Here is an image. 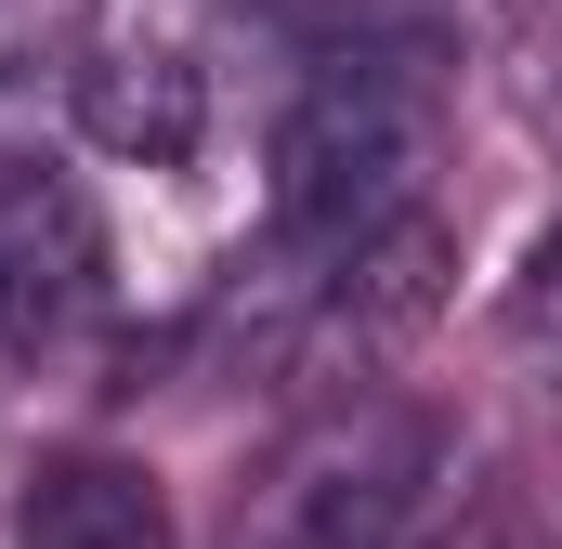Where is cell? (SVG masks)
I'll return each mask as SVG.
<instances>
[{
  "instance_id": "1",
  "label": "cell",
  "mask_w": 562,
  "mask_h": 549,
  "mask_svg": "<svg viewBox=\"0 0 562 549\" xmlns=\"http://www.w3.org/2000/svg\"><path fill=\"white\" fill-rule=\"evenodd\" d=\"M431 144H445V79H431L419 40H353L301 79L276 132V236L301 262H340L367 249L380 223H406L431 183Z\"/></svg>"
},
{
  "instance_id": "3",
  "label": "cell",
  "mask_w": 562,
  "mask_h": 549,
  "mask_svg": "<svg viewBox=\"0 0 562 549\" xmlns=\"http://www.w3.org/2000/svg\"><path fill=\"white\" fill-rule=\"evenodd\" d=\"M92 274H105L92 197L53 183V170H13V183H0V340H13V354L53 340V327L92 301Z\"/></svg>"
},
{
  "instance_id": "2",
  "label": "cell",
  "mask_w": 562,
  "mask_h": 549,
  "mask_svg": "<svg viewBox=\"0 0 562 549\" xmlns=\"http://www.w3.org/2000/svg\"><path fill=\"white\" fill-rule=\"evenodd\" d=\"M66 105H79V132L105 144V157H132V170H183L196 132H210V79L170 40H92L66 66Z\"/></svg>"
},
{
  "instance_id": "4",
  "label": "cell",
  "mask_w": 562,
  "mask_h": 549,
  "mask_svg": "<svg viewBox=\"0 0 562 549\" xmlns=\"http://www.w3.org/2000/svg\"><path fill=\"white\" fill-rule=\"evenodd\" d=\"M26 549H157V484L119 458H53L26 484Z\"/></svg>"
},
{
  "instance_id": "5",
  "label": "cell",
  "mask_w": 562,
  "mask_h": 549,
  "mask_svg": "<svg viewBox=\"0 0 562 549\" xmlns=\"http://www.w3.org/2000/svg\"><path fill=\"white\" fill-rule=\"evenodd\" d=\"M497 327H510V354L537 367V380H562V223L524 249V274H510V301H497Z\"/></svg>"
},
{
  "instance_id": "6",
  "label": "cell",
  "mask_w": 562,
  "mask_h": 549,
  "mask_svg": "<svg viewBox=\"0 0 562 549\" xmlns=\"http://www.w3.org/2000/svg\"><path fill=\"white\" fill-rule=\"evenodd\" d=\"M471 549H562V537H550V524H524V511H497V524H484Z\"/></svg>"
}]
</instances>
